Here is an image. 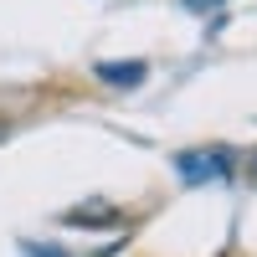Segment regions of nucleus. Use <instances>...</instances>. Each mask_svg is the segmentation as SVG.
Segmentation results:
<instances>
[{
  "instance_id": "2",
  "label": "nucleus",
  "mask_w": 257,
  "mask_h": 257,
  "mask_svg": "<svg viewBox=\"0 0 257 257\" xmlns=\"http://www.w3.org/2000/svg\"><path fill=\"white\" fill-rule=\"evenodd\" d=\"M98 77L108 82V88H139V82L149 77V62H98Z\"/></svg>"
},
{
  "instance_id": "4",
  "label": "nucleus",
  "mask_w": 257,
  "mask_h": 257,
  "mask_svg": "<svg viewBox=\"0 0 257 257\" xmlns=\"http://www.w3.org/2000/svg\"><path fill=\"white\" fill-rule=\"evenodd\" d=\"M185 6H190V11H221L226 0H185Z\"/></svg>"
},
{
  "instance_id": "1",
  "label": "nucleus",
  "mask_w": 257,
  "mask_h": 257,
  "mask_svg": "<svg viewBox=\"0 0 257 257\" xmlns=\"http://www.w3.org/2000/svg\"><path fill=\"white\" fill-rule=\"evenodd\" d=\"M231 165H237V155L231 149H180L175 155V175L185 185H211V180H226L231 175Z\"/></svg>"
},
{
  "instance_id": "6",
  "label": "nucleus",
  "mask_w": 257,
  "mask_h": 257,
  "mask_svg": "<svg viewBox=\"0 0 257 257\" xmlns=\"http://www.w3.org/2000/svg\"><path fill=\"white\" fill-rule=\"evenodd\" d=\"M252 170H257V155H252Z\"/></svg>"
},
{
  "instance_id": "3",
  "label": "nucleus",
  "mask_w": 257,
  "mask_h": 257,
  "mask_svg": "<svg viewBox=\"0 0 257 257\" xmlns=\"http://www.w3.org/2000/svg\"><path fill=\"white\" fill-rule=\"evenodd\" d=\"M113 221H118L113 206H77V211H67V226H113Z\"/></svg>"
},
{
  "instance_id": "5",
  "label": "nucleus",
  "mask_w": 257,
  "mask_h": 257,
  "mask_svg": "<svg viewBox=\"0 0 257 257\" xmlns=\"http://www.w3.org/2000/svg\"><path fill=\"white\" fill-rule=\"evenodd\" d=\"M6 134H11V128H6V123H0V139H6Z\"/></svg>"
}]
</instances>
